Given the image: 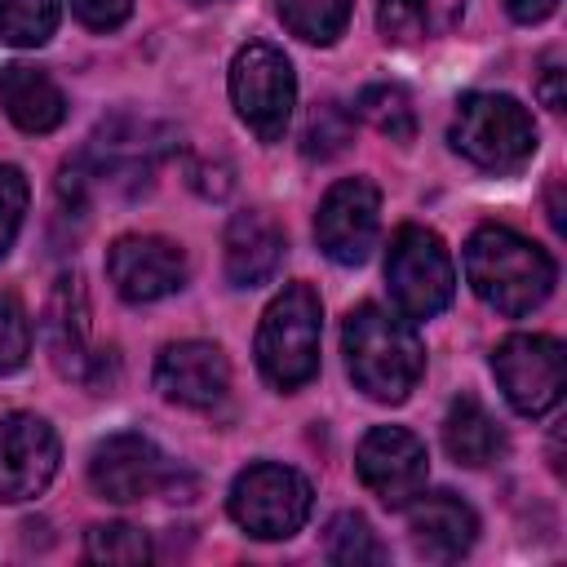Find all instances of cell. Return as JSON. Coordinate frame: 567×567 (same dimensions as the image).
Here are the masks:
<instances>
[{
	"label": "cell",
	"instance_id": "cell-1",
	"mask_svg": "<svg viewBox=\"0 0 567 567\" xmlns=\"http://www.w3.org/2000/svg\"><path fill=\"white\" fill-rule=\"evenodd\" d=\"M341 350H346L350 381L377 403H403L425 372V350L412 319L381 310L372 301L346 315Z\"/></svg>",
	"mask_w": 567,
	"mask_h": 567
},
{
	"label": "cell",
	"instance_id": "cell-2",
	"mask_svg": "<svg viewBox=\"0 0 567 567\" xmlns=\"http://www.w3.org/2000/svg\"><path fill=\"white\" fill-rule=\"evenodd\" d=\"M470 288L501 315H532L554 292V261L540 244L523 239L509 226H478L465 244Z\"/></svg>",
	"mask_w": 567,
	"mask_h": 567
},
{
	"label": "cell",
	"instance_id": "cell-3",
	"mask_svg": "<svg viewBox=\"0 0 567 567\" xmlns=\"http://www.w3.org/2000/svg\"><path fill=\"white\" fill-rule=\"evenodd\" d=\"M323 310L310 284H288L257 323V368L270 385L297 390L319 372Z\"/></svg>",
	"mask_w": 567,
	"mask_h": 567
},
{
	"label": "cell",
	"instance_id": "cell-4",
	"mask_svg": "<svg viewBox=\"0 0 567 567\" xmlns=\"http://www.w3.org/2000/svg\"><path fill=\"white\" fill-rule=\"evenodd\" d=\"M447 142L456 155H465L478 168L505 173L532 159L536 151V124L527 106H518L505 93H470L456 102Z\"/></svg>",
	"mask_w": 567,
	"mask_h": 567
},
{
	"label": "cell",
	"instance_id": "cell-5",
	"mask_svg": "<svg viewBox=\"0 0 567 567\" xmlns=\"http://www.w3.org/2000/svg\"><path fill=\"white\" fill-rule=\"evenodd\" d=\"M385 284L408 319H434L456 292V266L447 244L425 226H399L385 252Z\"/></svg>",
	"mask_w": 567,
	"mask_h": 567
},
{
	"label": "cell",
	"instance_id": "cell-6",
	"mask_svg": "<svg viewBox=\"0 0 567 567\" xmlns=\"http://www.w3.org/2000/svg\"><path fill=\"white\" fill-rule=\"evenodd\" d=\"M230 102H235V115L261 142H279L297 106V75L284 49L266 40H248L230 62Z\"/></svg>",
	"mask_w": 567,
	"mask_h": 567
},
{
	"label": "cell",
	"instance_id": "cell-7",
	"mask_svg": "<svg viewBox=\"0 0 567 567\" xmlns=\"http://www.w3.org/2000/svg\"><path fill=\"white\" fill-rule=\"evenodd\" d=\"M310 505H315L310 483L297 470L275 461L248 465L230 487V518L257 540H284L301 532V523L310 518Z\"/></svg>",
	"mask_w": 567,
	"mask_h": 567
},
{
	"label": "cell",
	"instance_id": "cell-8",
	"mask_svg": "<svg viewBox=\"0 0 567 567\" xmlns=\"http://www.w3.org/2000/svg\"><path fill=\"white\" fill-rule=\"evenodd\" d=\"M492 372L523 416H545L563 399V377H567V354L563 341L540 337V332H518L505 337L492 354Z\"/></svg>",
	"mask_w": 567,
	"mask_h": 567
},
{
	"label": "cell",
	"instance_id": "cell-9",
	"mask_svg": "<svg viewBox=\"0 0 567 567\" xmlns=\"http://www.w3.org/2000/svg\"><path fill=\"white\" fill-rule=\"evenodd\" d=\"M354 470L363 478V487L390 505V509H403L412 505V496H421L425 487V470H430V456H425V443L403 430V425H372L354 452Z\"/></svg>",
	"mask_w": 567,
	"mask_h": 567
},
{
	"label": "cell",
	"instance_id": "cell-10",
	"mask_svg": "<svg viewBox=\"0 0 567 567\" xmlns=\"http://www.w3.org/2000/svg\"><path fill=\"white\" fill-rule=\"evenodd\" d=\"M377 230H381V195L368 177H346L337 182L319 213H315V239H319V252L337 266H359L372 244H377Z\"/></svg>",
	"mask_w": 567,
	"mask_h": 567
},
{
	"label": "cell",
	"instance_id": "cell-11",
	"mask_svg": "<svg viewBox=\"0 0 567 567\" xmlns=\"http://www.w3.org/2000/svg\"><path fill=\"white\" fill-rule=\"evenodd\" d=\"M58 434L35 412H9L0 416V501L18 505L49 487L58 474Z\"/></svg>",
	"mask_w": 567,
	"mask_h": 567
},
{
	"label": "cell",
	"instance_id": "cell-12",
	"mask_svg": "<svg viewBox=\"0 0 567 567\" xmlns=\"http://www.w3.org/2000/svg\"><path fill=\"white\" fill-rule=\"evenodd\" d=\"M106 279L124 301L146 306V301H159L186 284V257L173 239L124 235L106 252Z\"/></svg>",
	"mask_w": 567,
	"mask_h": 567
},
{
	"label": "cell",
	"instance_id": "cell-13",
	"mask_svg": "<svg viewBox=\"0 0 567 567\" xmlns=\"http://www.w3.org/2000/svg\"><path fill=\"white\" fill-rule=\"evenodd\" d=\"M155 390L195 412H213L230 394V363L213 341H173L155 359Z\"/></svg>",
	"mask_w": 567,
	"mask_h": 567
},
{
	"label": "cell",
	"instance_id": "cell-14",
	"mask_svg": "<svg viewBox=\"0 0 567 567\" xmlns=\"http://www.w3.org/2000/svg\"><path fill=\"white\" fill-rule=\"evenodd\" d=\"M168 461L164 452L146 439V434H111L93 447V461H89V483L97 496L106 501H142V496H155L164 483H168Z\"/></svg>",
	"mask_w": 567,
	"mask_h": 567
},
{
	"label": "cell",
	"instance_id": "cell-15",
	"mask_svg": "<svg viewBox=\"0 0 567 567\" xmlns=\"http://www.w3.org/2000/svg\"><path fill=\"white\" fill-rule=\"evenodd\" d=\"M408 527H412V545L421 558L434 563H452L461 554H470L474 536H478V518L474 509L452 496V492H430L408 509Z\"/></svg>",
	"mask_w": 567,
	"mask_h": 567
},
{
	"label": "cell",
	"instance_id": "cell-16",
	"mask_svg": "<svg viewBox=\"0 0 567 567\" xmlns=\"http://www.w3.org/2000/svg\"><path fill=\"white\" fill-rule=\"evenodd\" d=\"M279 261H284V230L257 208L235 213L226 226V279L235 288H257L275 279Z\"/></svg>",
	"mask_w": 567,
	"mask_h": 567
},
{
	"label": "cell",
	"instance_id": "cell-17",
	"mask_svg": "<svg viewBox=\"0 0 567 567\" xmlns=\"http://www.w3.org/2000/svg\"><path fill=\"white\" fill-rule=\"evenodd\" d=\"M0 106L22 133H53L66 120V97L40 66L9 62L0 66Z\"/></svg>",
	"mask_w": 567,
	"mask_h": 567
},
{
	"label": "cell",
	"instance_id": "cell-18",
	"mask_svg": "<svg viewBox=\"0 0 567 567\" xmlns=\"http://www.w3.org/2000/svg\"><path fill=\"white\" fill-rule=\"evenodd\" d=\"M443 447L456 465L478 470L505 452V430L474 394H461V399H452V408L443 416Z\"/></svg>",
	"mask_w": 567,
	"mask_h": 567
},
{
	"label": "cell",
	"instance_id": "cell-19",
	"mask_svg": "<svg viewBox=\"0 0 567 567\" xmlns=\"http://www.w3.org/2000/svg\"><path fill=\"white\" fill-rule=\"evenodd\" d=\"M49 350L53 363L66 377H89V328H84V297H80V279H62L58 297L49 306Z\"/></svg>",
	"mask_w": 567,
	"mask_h": 567
},
{
	"label": "cell",
	"instance_id": "cell-20",
	"mask_svg": "<svg viewBox=\"0 0 567 567\" xmlns=\"http://www.w3.org/2000/svg\"><path fill=\"white\" fill-rule=\"evenodd\" d=\"M465 13V0H377V27L394 44L447 35Z\"/></svg>",
	"mask_w": 567,
	"mask_h": 567
},
{
	"label": "cell",
	"instance_id": "cell-21",
	"mask_svg": "<svg viewBox=\"0 0 567 567\" xmlns=\"http://www.w3.org/2000/svg\"><path fill=\"white\" fill-rule=\"evenodd\" d=\"M62 18V0H0V40L13 49H40Z\"/></svg>",
	"mask_w": 567,
	"mask_h": 567
},
{
	"label": "cell",
	"instance_id": "cell-22",
	"mask_svg": "<svg viewBox=\"0 0 567 567\" xmlns=\"http://www.w3.org/2000/svg\"><path fill=\"white\" fill-rule=\"evenodd\" d=\"M275 4L292 35H301L306 44H332L350 22L354 0H275Z\"/></svg>",
	"mask_w": 567,
	"mask_h": 567
},
{
	"label": "cell",
	"instance_id": "cell-23",
	"mask_svg": "<svg viewBox=\"0 0 567 567\" xmlns=\"http://www.w3.org/2000/svg\"><path fill=\"white\" fill-rule=\"evenodd\" d=\"M359 115L390 142H412L416 133V111H412V97L399 89V84H368L359 93Z\"/></svg>",
	"mask_w": 567,
	"mask_h": 567
},
{
	"label": "cell",
	"instance_id": "cell-24",
	"mask_svg": "<svg viewBox=\"0 0 567 567\" xmlns=\"http://www.w3.org/2000/svg\"><path fill=\"white\" fill-rule=\"evenodd\" d=\"M328 558L341 567H363V563H385V545L377 540L372 523L363 514H337L328 523Z\"/></svg>",
	"mask_w": 567,
	"mask_h": 567
},
{
	"label": "cell",
	"instance_id": "cell-25",
	"mask_svg": "<svg viewBox=\"0 0 567 567\" xmlns=\"http://www.w3.org/2000/svg\"><path fill=\"white\" fill-rule=\"evenodd\" d=\"M84 558L89 563H120V567H133V563H146L151 558V540L142 527H128V523H97L89 527L84 536Z\"/></svg>",
	"mask_w": 567,
	"mask_h": 567
},
{
	"label": "cell",
	"instance_id": "cell-26",
	"mask_svg": "<svg viewBox=\"0 0 567 567\" xmlns=\"http://www.w3.org/2000/svg\"><path fill=\"white\" fill-rule=\"evenodd\" d=\"M346 142H350V115H346L337 102H323V106L310 115L306 155H310V159H332L337 151H346Z\"/></svg>",
	"mask_w": 567,
	"mask_h": 567
},
{
	"label": "cell",
	"instance_id": "cell-27",
	"mask_svg": "<svg viewBox=\"0 0 567 567\" xmlns=\"http://www.w3.org/2000/svg\"><path fill=\"white\" fill-rule=\"evenodd\" d=\"M31 354V328H27V315L13 297L0 292V377L4 372H18Z\"/></svg>",
	"mask_w": 567,
	"mask_h": 567
},
{
	"label": "cell",
	"instance_id": "cell-28",
	"mask_svg": "<svg viewBox=\"0 0 567 567\" xmlns=\"http://www.w3.org/2000/svg\"><path fill=\"white\" fill-rule=\"evenodd\" d=\"M27 177L13 168V164H0V257L13 248L18 230H22V217H27Z\"/></svg>",
	"mask_w": 567,
	"mask_h": 567
},
{
	"label": "cell",
	"instance_id": "cell-29",
	"mask_svg": "<svg viewBox=\"0 0 567 567\" xmlns=\"http://www.w3.org/2000/svg\"><path fill=\"white\" fill-rule=\"evenodd\" d=\"M71 13L93 31H115L133 13V0H71Z\"/></svg>",
	"mask_w": 567,
	"mask_h": 567
},
{
	"label": "cell",
	"instance_id": "cell-30",
	"mask_svg": "<svg viewBox=\"0 0 567 567\" xmlns=\"http://www.w3.org/2000/svg\"><path fill=\"white\" fill-rule=\"evenodd\" d=\"M540 97H545L549 111H563V66H558V58H549L545 71H540Z\"/></svg>",
	"mask_w": 567,
	"mask_h": 567
},
{
	"label": "cell",
	"instance_id": "cell-31",
	"mask_svg": "<svg viewBox=\"0 0 567 567\" xmlns=\"http://www.w3.org/2000/svg\"><path fill=\"white\" fill-rule=\"evenodd\" d=\"M505 9H509L514 22H540L558 9V0H505Z\"/></svg>",
	"mask_w": 567,
	"mask_h": 567
},
{
	"label": "cell",
	"instance_id": "cell-32",
	"mask_svg": "<svg viewBox=\"0 0 567 567\" xmlns=\"http://www.w3.org/2000/svg\"><path fill=\"white\" fill-rule=\"evenodd\" d=\"M195 4H213V0H195Z\"/></svg>",
	"mask_w": 567,
	"mask_h": 567
}]
</instances>
